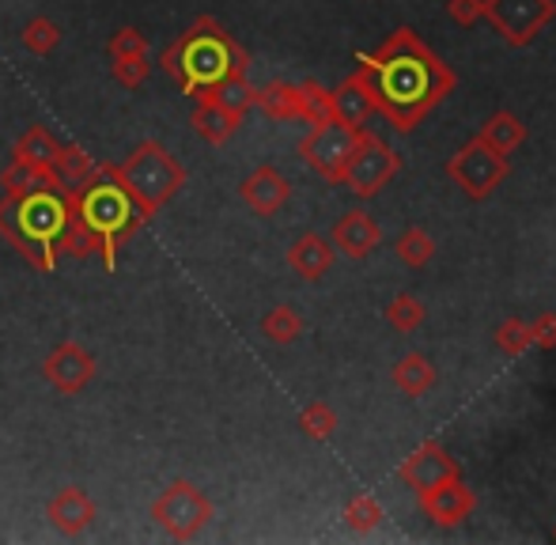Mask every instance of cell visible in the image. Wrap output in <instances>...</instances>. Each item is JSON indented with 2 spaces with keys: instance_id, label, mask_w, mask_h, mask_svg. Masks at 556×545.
Returning <instances> with one entry per match:
<instances>
[{
  "instance_id": "obj_36",
  "label": "cell",
  "mask_w": 556,
  "mask_h": 545,
  "mask_svg": "<svg viewBox=\"0 0 556 545\" xmlns=\"http://www.w3.org/2000/svg\"><path fill=\"white\" fill-rule=\"evenodd\" d=\"M106 53H111V61H117V58H148V38L140 35L137 27H122V30H114V35H111Z\"/></svg>"
},
{
  "instance_id": "obj_2",
  "label": "cell",
  "mask_w": 556,
  "mask_h": 545,
  "mask_svg": "<svg viewBox=\"0 0 556 545\" xmlns=\"http://www.w3.org/2000/svg\"><path fill=\"white\" fill-rule=\"evenodd\" d=\"M247 65H250L247 50L227 35L213 15H198L193 27L163 53V73L175 76V84L190 99L198 96V91L213 88L224 76L247 73Z\"/></svg>"
},
{
  "instance_id": "obj_39",
  "label": "cell",
  "mask_w": 556,
  "mask_h": 545,
  "mask_svg": "<svg viewBox=\"0 0 556 545\" xmlns=\"http://www.w3.org/2000/svg\"><path fill=\"white\" fill-rule=\"evenodd\" d=\"M446 12L458 27H473L481 20V0H446Z\"/></svg>"
},
{
  "instance_id": "obj_12",
  "label": "cell",
  "mask_w": 556,
  "mask_h": 545,
  "mask_svg": "<svg viewBox=\"0 0 556 545\" xmlns=\"http://www.w3.org/2000/svg\"><path fill=\"white\" fill-rule=\"evenodd\" d=\"M397 478H402L413 493H425V489H432V485H443V481H451V478H462V466H458V458L443 447V443L428 440V443H420L413 455H405V462L397 466Z\"/></svg>"
},
{
  "instance_id": "obj_20",
  "label": "cell",
  "mask_w": 556,
  "mask_h": 545,
  "mask_svg": "<svg viewBox=\"0 0 556 545\" xmlns=\"http://www.w3.org/2000/svg\"><path fill=\"white\" fill-rule=\"evenodd\" d=\"M193 99H198V103H213V106H220V111L235 114V118H242V114L254 106V88L247 84V73H231V76H224V80H216L213 88L198 91Z\"/></svg>"
},
{
  "instance_id": "obj_16",
  "label": "cell",
  "mask_w": 556,
  "mask_h": 545,
  "mask_svg": "<svg viewBox=\"0 0 556 545\" xmlns=\"http://www.w3.org/2000/svg\"><path fill=\"white\" fill-rule=\"evenodd\" d=\"M239 198L247 201L250 213H257V216H273V213H280V208L288 205V198H292V182H288V178L280 175L277 167H269V163H262V167L250 170V175L242 178Z\"/></svg>"
},
{
  "instance_id": "obj_27",
  "label": "cell",
  "mask_w": 556,
  "mask_h": 545,
  "mask_svg": "<svg viewBox=\"0 0 556 545\" xmlns=\"http://www.w3.org/2000/svg\"><path fill=\"white\" fill-rule=\"evenodd\" d=\"M99 163L91 160L88 152H84L80 144H61L58 160H53V170L61 175V182H65V190H73V186H84L91 175H96Z\"/></svg>"
},
{
  "instance_id": "obj_6",
  "label": "cell",
  "mask_w": 556,
  "mask_h": 545,
  "mask_svg": "<svg viewBox=\"0 0 556 545\" xmlns=\"http://www.w3.org/2000/svg\"><path fill=\"white\" fill-rule=\"evenodd\" d=\"M152 519L160 531L175 542H193L208 523H213V500L201 493L193 481H175L152 504Z\"/></svg>"
},
{
  "instance_id": "obj_4",
  "label": "cell",
  "mask_w": 556,
  "mask_h": 545,
  "mask_svg": "<svg viewBox=\"0 0 556 545\" xmlns=\"http://www.w3.org/2000/svg\"><path fill=\"white\" fill-rule=\"evenodd\" d=\"M65 220H68L65 190H42V193H23V198L0 201V236L42 272L58 269L61 258L53 251V243H58Z\"/></svg>"
},
{
  "instance_id": "obj_1",
  "label": "cell",
  "mask_w": 556,
  "mask_h": 545,
  "mask_svg": "<svg viewBox=\"0 0 556 545\" xmlns=\"http://www.w3.org/2000/svg\"><path fill=\"white\" fill-rule=\"evenodd\" d=\"M359 73L375 96V111H382L397 134L420 126V118L454 91V73L409 27H397L379 50L364 53Z\"/></svg>"
},
{
  "instance_id": "obj_5",
  "label": "cell",
  "mask_w": 556,
  "mask_h": 545,
  "mask_svg": "<svg viewBox=\"0 0 556 545\" xmlns=\"http://www.w3.org/2000/svg\"><path fill=\"white\" fill-rule=\"evenodd\" d=\"M106 175L137 201V208L144 213V220H152L170 198L186 186V167L160 144V140H144L125 155L122 167L103 163Z\"/></svg>"
},
{
  "instance_id": "obj_19",
  "label": "cell",
  "mask_w": 556,
  "mask_h": 545,
  "mask_svg": "<svg viewBox=\"0 0 556 545\" xmlns=\"http://www.w3.org/2000/svg\"><path fill=\"white\" fill-rule=\"evenodd\" d=\"M0 186H4V198H23V193H42V190H65L61 175L46 163H23L12 160L0 170Z\"/></svg>"
},
{
  "instance_id": "obj_15",
  "label": "cell",
  "mask_w": 556,
  "mask_h": 545,
  "mask_svg": "<svg viewBox=\"0 0 556 545\" xmlns=\"http://www.w3.org/2000/svg\"><path fill=\"white\" fill-rule=\"evenodd\" d=\"M46 519H50L53 531L65 534V538H80V534L99 519V508L80 485H65L50 496V504H46Z\"/></svg>"
},
{
  "instance_id": "obj_7",
  "label": "cell",
  "mask_w": 556,
  "mask_h": 545,
  "mask_svg": "<svg viewBox=\"0 0 556 545\" xmlns=\"http://www.w3.org/2000/svg\"><path fill=\"white\" fill-rule=\"evenodd\" d=\"M402 170V155L379 140L375 134H364L359 129V140H356V152H352L349 167H344V178L341 186H349L359 201H371L394 182V175Z\"/></svg>"
},
{
  "instance_id": "obj_22",
  "label": "cell",
  "mask_w": 556,
  "mask_h": 545,
  "mask_svg": "<svg viewBox=\"0 0 556 545\" xmlns=\"http://www.w3.org/2000/svg\"><path fill=\"white\" fill-rule=\"evenodd\" d=\"M254 106H262V114L277 122H292L300 118V84H265V88H254Z\"/></svg>"
},
{
  "instance_id": "obj_32",
  "label": "cell",
  "mask_w": 556,
  "mask_h": 545,
  "mask_svg": "<svg viewBox=\"0 0 556 545\" xmlns=\"http://www.w3.org/2000/svg\"><path fill=\"white\" fill-rule=\"evenodd\" d=\"M382 523V504L375 500V496H352L349 504H344V527L356 534H371L375 527Z\"/></svg>"
},
{
  "instance_id": "obj_40",
  "label": "cell",
  "mask_w": 556,
  "mask_h": 545,
  "mask_svg": "<svg viewBox=\"0 0 556 545\" xmlns=\"http://www.w3.org/2000/svg\"><path fill=\"white\" fill-rule=\"evenodd\" d=\"M553 538H556V531H553Z\"/></svg>"
},
{
  "instance_id": "obj_11",
  "label": "cell",
  "mask_w": 556,
  "mask_h": 545,
  "mask_svg": "<svg viewBox=\"0 0 556 545\" xmlns=\"http://www.w3.org/2000/svg\"><path fill=\"white\" fill-rule=\"evenodd\" d=\"M42 376L53 391L80 394L84 386L96 379V356H91L80 341H61V345H53V353L42 360Z\"/></svg>"
},
{
  "instance_id": "obj_3",
  "label": "cell",
  "mask_w": 556,
  "mask_h": 545,
  "mask_svg": "<svg viewBox=\"0 0 556 545\" xmlns=\"http://www.w3.org/2000/svg\"><path fill=\"white\" fill-rule=\"evenodd\" d=\"M65 201L76 216L84 220V228L99 239V258L106 269L117 266V251L137 236V228L144 224V213L137 208V201L106 175V167L99 163L96 175L84 186L65 190Z\"/></svg>"
},
{
  "instance_id": "obj_9",
  "label": "cell",
  "mask_w": 556,
  "mask_h": 545,
  "mask_svg": "<svg viewBox=\"0 0 556 545\" xmlns=\"http://www.w3.org/2000/svg\"><path fill=\"white\" fill-rule=\"evenodd\" d=\"M481 15L507 46H530L553 23V0H481Z\"/></svg>"
},
{
  "instance_id": "obj_21",
  "label": "cell",
  "mask_w": 556,
  "mask_h": 545,
  "mask_svg": "<svg viewBox=\"0 0 556 545\" xmlns=\"http://www.w3.org/2000/svg\"><path fill=\"white\" fill-rule=\"evenodd\" d=\"M435 379H440V371L425 353H409L394 364V386L402 394H409V398H425L435 386Z\"/></svg>"
},
{
  "instance_id": "obj_17",
  "label": "cell",
  "mask_w": 556,
  "mask_h": 545,
  "mask_svg": "<svg viewBox=\"0 0 556 545\" xmlns=\"http://www.w3.org/2000/svg\"><path fill=\"white\" fill-rule=\"evenodd\" d=\"M333 258H337L333 243L326 236H318V231H307V236H300L288 246V266L303 280H323L333 269Z\"/></svg>"
},
{
  "instance_id": "obj_33",
  "label": "cell",
  "mask_w": 556,
  "mask_h": 545,
  "mask_svg": "<svg viewBox=\"0 0 556 545\" xmlns=\"http://www.w3.org/2000/svg\"><path fill=\"white\" fill-rule=\"evenodd\" d=\"M300 432L315 443H326L337 432V413L330 402H311L307 409L300 413Z\"/></svg>"
},
{
  "instance_id": "obj_24",
  "label": "cell",
  "mask_w": 556,
  "mask_h": 545,
  "mask_svg": "<svg viewBox=\"0 0 556 545\" xmlns=\"http://www.w3.org/2000/svg\"><path fill=\"white\" fill-rule=\"evenodd\" d=\"M242 118H235V114L220 111V106L213 103H198V111H193L190 126L198 129L201 140H208V144H227V140L235 137V129H239Z\"/></svg>"
},
{
  "instance_id": "obj_8",
  "label": "cell",
  "mask_w": 556,
  "mask_h": 545,
  "mask_svg": "<svg viewBox=\"0 0 556 545\" xmlns=\"http://www.w3.org/2000/svg\"><path fill=\"white\" fill-rule=\"evenodd\" d=\"M507 155H500L492 144H484L481 137H473L469 144H462L446 163V175L462 186L469 201H484L496 193V186H504L507 178Z\"/></svg>"
},
{
  "instance_id": "obj_26",
  "label": "cell",
  "mask_w": 556,
  "mask_h": 545,
  "mask_svg": "<svg viewBox=\"0 0 556 545\" xmlns=\"http://www.w3.org/2000/svg\"><path fill=\"white\" fill-rule=\"evenodd\" d=\"M53 251H58V258H91V254H99V239L91 236L80 216L68 208V220H65V228H61Z\"/></svg>"
},
{
  "instance_id": "obj_35",
  "label": "cell",
  "mask_w": 556,
  "mask_h": 545,
  "mask_svg": "<svg viewBox=\"0 0 556 545\" xmlns=\"http://www.w3.org/2000/svg\"><path fill=\"white\" fill-rule=\"evenodd\" d=\"M496 348L504 356H522L527 348H534L530 322H522V318H507V322H500L496 326Z\"/></svg>"
},
{
  "instance_id": "obj_29",
  "label": "cell",
  "mask_w": 556,
  "mask_h": 545,
  "mask_svg": "<svg viewBox=\"0 0 556 545\" xmlns=\"http://www.w3.org/2000/svg\"><path fill=\"white\" fill-rule=\"evenodd\" d=\"M397 258L409 269H425L435 258V239L425 228H405L402 239H397Z\"/></svg>"
},
{
  "instance_id": "obj_37",
  "label": "cell",
  "mask_w": 556,
  "mask_h": 545,
  "mask_svg": "<svg viewBox=\"0 0 556 545\" xmlns=\"http://www.w3.org/2000/svg\"><path fill=\"white\" fill-rule=\"evenodd\" d=\"M114 80L122 84V88H140V84L148 80V73H152V65H148V58H117L111 65Z\"/></svg>"
},
{
  "instance_id": "obj_23",
  "label": "cell",
  "mask_w": 556,
  "mask_h": 545,
  "mask_svg": "<svg viewBox=\"0 0 556 545\" xmlns=\"http://www.w3.org/2000/svg\"><path fill=\"white\" fill-rule=\"evenodd\" d=\"M477 137H481L484 144H492V148H496L500 155H511L515 148H519L522 140H527V126H522V122L515 118V114L496 111L489 122H484V126H481V134H477Z\"/></svg>"
},
{
  "instance_id": "obj_14",
  "label": "cell",
  "mask_w": 556,
  "mask_h": 545,
  "mask_svg": "<svg viewBox=\"0 0 556 545\" xmlns=\"http://www.w3.org/2000/svg\"><path fill=\"white\" fill-rule=\"evenodd\" d=\"M420 511L432 519L435 527H462L469 516H473V489L466 485L462 478H451L443 485H432L425 493H417Z\"/></svg>"
},
{
  "instance_id": "obj_30",
  "label": "cell",
  "mask_w": 556,
  "mask_h": 545,
  "mask_svg": "<svg viewBox=\"0 0 556 545\" xmlns=\"http://www.w3.org/2000/svg\"><path fill=\"white\" fill-rule=\"evenodd\" d=\"M300 118L311 122V126H323V122L333 118V99L318 80L300 84Z\"/></svg>"
},
{
  "instance_id": "obj_25",
  "label": "cell",
  "mask_w": 556,
  "mask_h": 545,
  "mask_svg": "<svg viewBox=\"0 0 556 545\" xmlns=\"http://www.w3.org/2000/svg\"><path fill=\"white\" fill-rule=\"evenodd\" d=\"M61 144L53 140V134L46 126H30L27 134L12 144V160H23V163H46V167H53V160H58Z\"/></svg>"
},
{
  "instance_id": "obj_31",
  "label": "cell",
  "mask_w": 556,
  "mask_h": 545,
  "mask_svg": "<svg viewBox=\"0 0 556 545\" xmlns=\"http://www.w3.org/2000/svg\"><path fill=\"white\" fill-rule=\"evenodd\" d=\"M425 318H428L425 303H420L413 292L394 295V300H390V307H387V322L394 326L397 333H413V330H420V326H425Z\"/></svg>"
},
{
  "instance_id": "obj_28",
  "label": "cell",
  "mask_w": 556,
  "mask_h": 545,
  "mask_svg": "<svg viewBox=\"0 0 556 545\" xmlns=\"http://www.w3.org/2000/svg\"><path fill=\"white\" fill-rule=\"evenodd\" d=\"M262 333L273 341V345H292L295 338H303V318L295 307L288 303H277L269 315L262 318Z\"/></svg>"
},
{
  "instance_id": "obj_13",
  "label": "cell",
  "mask_w": 556,
  "mask_h": 545,
  "mask_svg": "<svg viewBox=\"0 0 556 545\" xmlns=\"http://www.w3.org/2000/svg\"><path fill=\"white\" fill-rule=\"evenodd\" d=\"M330 243H333V251H341L349 262H364L382 246V228L375 224L371 213H364V208H349V213L337 216V224L330 231Z\"/></svg>"
},
{
  "instance_id": "obj_38",
  "label": "cell",
  "mask_w": 556,
  "mask_h": 545,
  "mask_svg": "<svg viewBox=\"0 0 556 545\" xmlns=\"http://www.w3.org/2000/svg\"><path fill=\"white\" fill-rule=\"evenodd\" d=\"M530 338L538 348H556V310H545L530 322Z\"/></svg>"
},
{
  "instance_id": "obj_10",
  "label": "cell",
  "mask_w": 556,
  "mask_h": 545,
  "mask_svg": "<svg viewBox=\"0 0 556 545\" xmlns=\"http://www.w3.org/2000/svg\"><path fill=\"white\" fill-rule=\"evenodd\" d=\"M356 140H359L356 126H344V122L330 118L303 137L300 155L307 160L311 170H318V175L330 178V182H341L344 167H349L352 152H356Z\"/></svg>"
},
{
  "instance_id": "obj_18",
  "label": "cell",
  "mask_w": 556,
  "mask_h": 545,
  "mask_svg": "<svg viewBox=\"0 0 556 545\" xmlns=\"http://www.w3.org/2000/svg\"><path fill=\"white\" fill-rule=\"evenodd\" d=\"M330 99H333V118L344 122V126L364 129V122L375 114V96H371V88H367V80H364L359 68L349 76V80L337 84V88L330 91Z\"/></svg>"
},
{
  "instance_id": "obj_34",
  "label": "cell",
  "mask_w": 556,
  "mask_h": 545,
  "mask_svg": "<svg viewBox=\"0 0 556 545\" xmlns=\"http://www.w3.org/2000/svg\"><path fill=\"white\" fill-rule=\"evenodd\" d=\"M58 42H61V27L53 20H46V15H35V20L23 27V46H27L30 53H38V58L58 50Z\"/></svg>"
}]
</instances>
